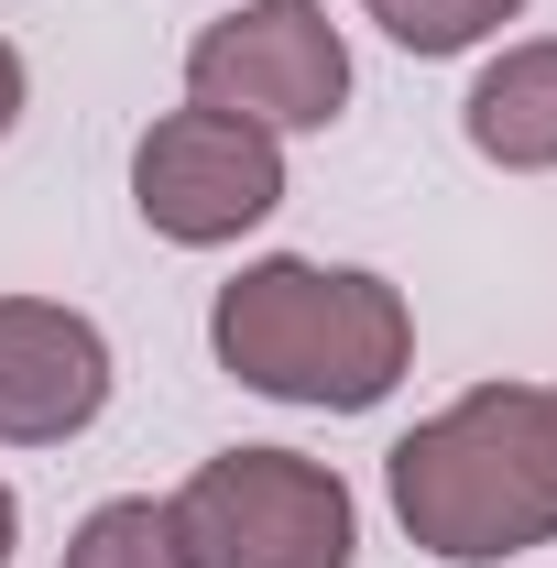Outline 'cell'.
I'll use <instances>...</instances> for the list:
<instances>
[{
  "mask_svg": "<svg viewBox=\"0 0 557 568\" xmlns=\"http://www.w3.org/2000/svg\"><path fill=\"white\" fill-rule=\"evenodd\" d=\"M209 361L295 416H372L416 372V306L372 263L263 252L209 295Z\"/></svg>",
  "mask_w": 557,
  "mask_h": 568,
  "instance_id": "cell-1",
  "label": "cell"
},
{
  "mask_svg": "<svg viewBox=\"0 0 557 568\" xmlns=\"http://www.w3.org/2000/svg\"><path fill=\"white\" fill-rule=\"evenodd\" d=\"M383 503L437 568H503L557 547L547 383H470L383 448Z\"/></svg>",
  "mask_w": 557,
  "mask_h": 568,
  "instance_id": "cell-2",
  "label": "cell"
},
{
  "mask_svg": "<svg viewBox=\"0 0 557 568\" xmlns=\"http://www.w3.org/2000/svg\"><path fill=\"white\" fill-rule=\"evenodd\" d=\"M186 568H350L361 558V493L306 448H219L175 493Z\"/></svg>",
  "mask_w": 557,
  "mask_h": 568,
  "instance_id": "cell-3",
  "label": "cell"
},
{
  "mask_svg": "<svg viewBox=\"0 0 557 568\" xmlns=\"http://www.w3.org/2000/svg\"><path fill=\"white\" fill-rule=\"evenodd\" d=\"M186 99L230 110L252 132H340L350 110V33L328 22V0H241L186 33Z\"/></svg>",
  "mask_w": 557,
  "mask_h": 568,
  "instance_id": "cell-4",
  "label": "cell"
},
{
  "mask_svg": "<svg viewBox=\"0 0 557 568\" xmlns=\"http://www.w3.org/2000/svg\"><path fill=\"white\" fill-rule=\"evenodd\" d=\"M284 209V142L230 110H164L132 142V219L164 252H230Z\"/></svg>",
  "mask_w": 557,
  "mask_h": 568,
  "instance_id": "cell-5",
  "label": "cell"
},
{
  "mask_svg": "<svg viewBox=\"0 0 557 568\" xmlns=\"http://www.w3.org/2000/svg\"><path fill=\"white\" fill-rule=\"evenodd\" d=\"M110 328L67 295H0V448H67L110 416Z\"/></svg>",
  "mask_w": 557,
  "mask_h": 568,
  "instance_id": "cell-6",
  "label": "cell"
},
{
  "mask_svg": "<svg viewBox=\"0 0 557 568\" xmlns=\"http://www.w3.org/2000/svg\"><path fill=\"white\" fill-rule=\"evenodd\" d=\"M459 142L492 175H557V33L492 44L470 99H459Z\"/></svg>",
  "mask_w": 557,
  "mask_h": 568,
  "instance_id": "cell-7",
  "label": "cell"
},
{
  "mask_svg": "<svg viewBox=\"0 0 557 568\" xmlns=\"http://www.w3.org/2000/svg\"><path fill=\"white\" fill-rule=\"evenodd\" d=\"M55 568H186V547H175L164 493H110L67 525V558Z\"/></svg>",
  "mask_w": 557,
  "mask_h": 568,
  "instance_id": "cell-8",
  "label": "cell"
},
{
  "mask_svg": "<svg viewBox=\"0 0 557 568\" xmlns=\"http://www.w3.org/2000/svg\"><path fill=\"white\" fill-rule=\"evenodd\" d=\"M372 22L405 55H482L503 44V22H525V0H372Z\"/></svg>",
  "mask_w": 557,
  "mask_h": 568,
  "instance_id": "cell-9",
  "label": "cell"
},
{
  "mask_svg": "<svg viewBox=\"0 0 557 568\" xmlns=\"http://www.w3.org/2000/svg\"><path fill=\"white\" fill-rule=\"evenodd\" d=\"M22 110H33V67H22V44L0 33V142L22 132Z\"/></svg>",
  "mask_w": 557,
  "mask_h": 568,
  "instance_id": "cell-10",
  "label": "cell"
},
{
  "mask_svg": "<svg viewBox=\"0 0 557 568\" xmlns=\"http://www.w3.org/2000/svg\"><path fill=\"white\" fill-rule=\"evenodd\" d=\"M11 547H22V493L0 481V568H11Z\"/></svg>",
  "mask_w": 557,
  "mask_h": 568,
  "instance_id": "cell-11",
  "label": "cell"
},
{
  "mask_svg": "<svg viewBox=\"0 0 557 568\" xmlns=\"http://www.w3.org/2000/svg\"><path fill=\"white\" fill-rule=\"evenodd\" d=\"M547 426H557V383H547Z\"/></svg>",
  "mask_w": 557,
  "mask_h": 568,
  "instance_id": "cell-12",
  "label": "cell"
},
{
  "mask_svg": "<svg viewBox=\"0 0 557 568\" xmlns=\"http://www.w3.org/2000/svg\"><path fill=\"white\" fill-rule=\"evenodd\" d=\"M361 11H372V0H361Z\"/></svg>",
  "mask_w": 557,
  "mask_h": 568,
  "instance_id": "cell-13",
  "label": "cell"
}]
</instances>
